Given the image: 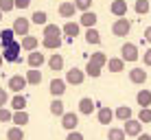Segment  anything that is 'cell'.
I'll use <instances>...</instances> for the list:
<instances>
[{
	"label": "cell",
	"mask_w": 151,
	"mask_h": 140,
	"mask_svg": "<svg viewBox=\"0 0 151 140\" xmlns=\"http://www.w3.org/2000/svg\"><path fill=\"white\" fill-rule=\"evenodd\" d=\"M125 138H127L125 129H118V127H110V131H107V140H125Z\"/></svg>",
	"instance_id": "obj_32"
},
{
	"label": "cell",
	"mask_w": 151,
	"mask_h": 140,
	"mask_svg": "<svg viewBox=\"0 0 151 140\" xmlns=\"http://www.w3.org/2000/svg\"><path fill=\"white\" fill-rule=\"evenodd\" d=\"M129 31H132V22H129L127 18H118L116 22L112 24V33L116 35V37H125V35H129Z\"/></svg>",
	"instance_id": "obj_3"
},
{
	"label": "cell",
	"mask_w": 151,
	"mask_h": 140,
	"mask_svg": "<svg viewBox=\"0 0 151 140\" xmlns=\"http://www.w3.org/2000/svg\"><path fill=\"white\" fill-rule=\"evenodd\" d=\"M96 118H99V123H101V125H110L114 118H116V114H114V110H110V107H99Z\"/></svg>",
	"instance_id": "obj_12"
},
{
	"label": "cell",
	"mask_w": 151,
	"mask_h": 140,
	"mask_svg": "<svg viewBox=\"0 0 151 140\" xmlns=\"http://www.w3.org/2000/svg\"><path fill=\"white\" fill-rule=\"evenodd\" d=\"M27 64H29V68H42L46 64V57L40 50H31L29 57H27Z\"/></svg>",
	"instance_id": "obj_8"
},
{
	"label": "cell",
	"mask_w": 151,
	"mask_h": 140,
	"mask_svg": "<svg viewBox=\"0 0 151 140\" xmlns=\"http://www.w3.org/2000/svg\"><path fill=\"white\" fill-rule=\"evenodd\" d=\"M114 114H116V118L118 121H129V118H132V107L129 105H118L116 110H114Z\"/></svg>",
	"instance_id": "obj_28"
},
{
	"label": "cell",
	"mask_w": 151,
	"mask_h": 140,
	"mask_svg": "<svg viewBox=\"0 0 151 140\" xmlns=\"http://www.w3.org/2000/svg\"><path fill=\"white\" fill-rule=\"evenodd\" d=\"M66 85H68V81H66V79H53L48 90H50V94H53V96H64Z\"/></svg>",
	"instance_id": "obj_13"
},
{
	"label": "cell",
	"mask_w": 151,
	"mask_h": 140,
	"mask_svg": "<svg viewBox=\"0 0 151 140\" xmlns=\"http://www.w3.org/2000/svg\"><path fill=\"white\" fill-rule=\"evenodd\" d=\"M13 121V112L7 107H0V123H11Z\"/></svg>",
	"instance_id": "obj_38"
},
{
	"label": "cell",
	"mask_w": 151,
	"mask_h": 140,
	"mask_svg": "<svg viewBox=\"0 0 151 140\" xmlns=\"http://www.w3.org/2000/svg\"><path fill=\"white\" fill-rule=\"evenodd\" d=\"M20 50H22V44L20 42H13V44H9V46H4V50H2V57H4V61H22V57H20Z\"/></svg>",
	"instance_id": "obj_1"
},
{
	"label": "cell",
	"mask_w": 151,
	"mask_h": 140,
	"mask_svg": "<svg viewBox=\"0 0 151 140\" xmlns=\"http://www.w3.org/2000/svg\"><path fill=\"white\" fill-rule=\"evenodd\" d=\"M75 4H77V9L83 13V11H90L92 9V0H75Z\"/></svg>",
	"instance_id": "obj_40"
},
{
	"label": "cell",
	"mask_w": 151,
	"mask_h": 140,
	"mask_svg": "<svg viewBox=\"0 0 151 140\" xmlns=\"http://www.w3.org/2000/svg\"><path fill=\"white\" fill-rule=\"evenodd\" d=\"M22 50H27V53H31V50H37V46H40V39L35 37V35H24L22 37Z\"/></svg>",
	"instance_id": "obj_18"
},
{
	"label": "cell",
	"mask_w": 151,
	"mask_h": 140,
	"mask_svg": "<svg viewBox=\"0 0 151 140\" xmlns=\"http://www.w3.org/2000/svg\"><path fill=\"white\" fill-rule=\"evenodd\" d=\"M129 81H132L134 85L147 83V70H145V68H132V70H129Z\"/></svg>",
	"instance_id": "obj_9"
},
{
	"label": "cell",
	"mask_w": 151,
	"mask_h": 140,
	"mask_svg": "<svg viewBox=\"0 0 151 140\" xmlns=\"http://www.w3.org/2000/svg\"><path fill=\"white\" fill-rule=\"evenodd\" d=\"M61 31H64V35H68V39H75L77 35H79V31H81V24L79 22H66L64 27H61Z\"/></svg>",
	"instance_id": "obj_17"
},
{
	"label": "cell",
	"mask_w": 151,
	"mask_h": 140,
	"mask_svg": "<svg viewBox=\"0 0 151 140\" xmlns=\"http://www.w3.org/2000/svg\"><path fill=\"white\" fill-rule=\"evenodd\" d=\"M2 15H4V11H0V20H2Z\"/></svg>",
	"instance_id": "obj_48"
},
{
	"label": "cell",
	"mask_w": 151,
	"mask_h": 140,
	"mask_svg": "<svg viewBox=\"0 0 151 140\" xmlns=\"http://www.w3.org/2000/svg\"><path fill=\"white\" fill-rule=\"evenodd\" d=\"M7 103H9V92L0 88V107H7Z\"/></svg>",
	"instance_id": "obj_41"
},
{
	"label": "cell",
	"mask_w": 151,
	"mask_h": 140,
	"mask_svg": "<svg viewBox=\"0 0 151 140\" xmlns=\"http://www.w3.org/2000/svg\"><path fill=\"white\" fill-rule=\"evenodd\" d=\"M29 29H31V20L29 18H15V22H13V31H15V35H29Z\"/></svg>",
	"instance_id": "obj_10"
},
{
	"label": "cell",
	"mask_w": 151,
	"mask_h": 140,
	"mask_svg": "<svg viewBox=\"0 0 151 140\" xmlns=\"http://www.w3.org/2000/svg\"><path fill=\"white\" fill-rule=\"evenodd\" d=\"M138 140H151V136H147V134H140Z\"/></svg>",
	"instance_id": "obj_46"
},
{
	"label": "cell",
	"mask_w": 151,
	"mask_h": 140,
	"mask_svg": "<svg viewBox=\"0 0 151 140\" xmlns=\"http://www.w3.org/2000/svg\"><path fill=\"white\" fill-rule=\"evenodd\" d=\"M142 35H145V39H147V42L151 44V27H147V29H145V33H142Z\"/></svg>",
	"instance_id": "obj_45"
},
{
	"label": "cell",
	"mask_w": 151,
	"mask_h": 140,
	"mask_svg": "<svg viewBox=\"0 0 151 140\" xmlns=\"http://www.w3.org/2000/svg\"><path fill=\"white\" fill-rule=\"evenodd\" d=\"M101 72H103V68L101 66H96V64H92V61H88V66H86V75L88 77H101Z\"/></svg>",
	"instance_id": "obj_35"
},
{
	"label": "cell",
	"mask_w": 151,
	"mask_h": 140,
	"mask_svg": "<svg viewBox=\"0 0 151 140\" xmlns=\"http://www.w3.org/2000/svg\"><path fill=\"white\" fill-rule=\"evenodd\" d=\"M123 129H125V134H127V136L138 138L140 134H142V123H140L138 118H129V121H125Z\"/></svg>",
	"instance_id": "obj_5"
},
{
	"label": "cell",
	"mask_w": 151,
	"mask_h": 140,
	"mask_svg": "<svg viewBox=\"0 0 151 140\" xmlns=\"http://www.w3.org/2000/svg\"><path fill=\"white\" fill-rule=\"evenodd\" d=\"M2 64H4V57H2V53H0V68H2Z\"/></svg>",
	"instance_id": "obj_47"
},
{
	"label": "cell",
	"mask_w": 151,
	"mask_h": 140,
	"mask_svg": "<svg viewBox=\"0 0 151 140\" xmlns=\"http://www.w3.org/2000/svg\"><path fill=\"white\" fill-rule=\"evenodd\" d=\"M27 85H29V81H27V77H22V75H13L11 79L7 81V88L11 92H15V94H20Z\"/></svg>",
	"instance_id": "obj_4"
},
{
	"label": "cell",
	"mask_w": 151,
	"mask_h": 140,
	"mask_svg": "<svg viewBox=\"0 0 151 140\" xmlns=\"http://www.w3.org/2000/svg\"><path fill=\"white\" fill-rule=\"evenodd\" d=\"M86 42L99 46V44H101V33H99L94 27H92V29H86Z\"/></svg>",
	"instance_id": "obj_27"
},
{
	"label": "cell",
	"mask_w": 151,
	"mask_h": 140,
	"mask_svg": "<svg viewBox=\"0 0 151 140\" xmlns=\"http://www.w3.org/2000/svg\"><path fill=\"white\" fill-rule=\"evenodd\" d=\"M27 81H29V85H40L42 83V72H40V68H31V70H27Z\"/></svg>",
	"instance_id": "obj_22"
},
{
	"label": "cell",
	"mask_w": 151,
	"mask_h": 140,
	"mask_svg": "<svg viewBox=\"0 0 151 140\" xmlns=\"http://www.w3.org/2000/svg\"><path fill=\"white\" fill-rule=\"evenodd\" d=\"M77 125H79V114H75V112H66L64 116H61V127H64L66 131H75Z\"/></svg>",
	"instance_id": "obj_7"
},
{
	"label": "cell",
	"mask_w": 151,
	"mask_h": 140,
	"mask_svg": "<svg viewBox=\"0 0 151 140\" xmlns=\"http://www.w3.org/2000/svg\"><path fill=\"white\" fill-rule=\"evenodd\" d=\"M136 103L140 107H149L151 105V92L149 90H140L138 94H136Z\"/></svg>",
	"instance_id": "obj_29"
},
{
	"label": "cell",
	"mask_w": 151,
	"mask_h": 140,
	"mask_svg": "<svg viewBox=\"0 0 151 140\" xmlns=\"http://www.w3.org/2000/svg\"><path fill=\"white\" fill-rule=\"evenodd\" d=\"M31 22L46 27V24H48V15H46V11H33V15H31Z\"/></svg>",
	"instance_id": "obj_31"
},
{
	"label": "cell",
	"mask_w": 151,
	"mask_h": 140,
	"mask_svg": "<svg viewBox=\"0 0 151 140\" xmlns=\"http://www.w3.org/2000/svg\"><path fill=\"white\" fill-rule=\"evenodd\" d=\"M66 140H83V134L81 131H68V136H66Z\"/></svg>",
	"instance_id": "obj_42"
},
{
	"label": "cell",
	"mask_w": 151,
	"mask_h": 140,
	"mask_svg": "<svg viewBox=\"0 0 151 140\" xmlns=\"http://www.w3.org/2000/svg\"><path fill=\"white\" fill-rule=\"evenodd\" d=\"M61 33H64V31L57 27V24H46L44 27V37L46 35H61Z\"/></svg>",
	"instance_id": "obj_37"
},
{
	"label": "cell",
	"mask_w": 151,
	"mask_h": 140,
	"mask_svg": "<svg viewBox=\"0 0 151 140\" xmlns=\"http://www.w3.org/2000/svg\"><path fill=\"white\" fill-rule=\"evenodd\" d=\"M110 11H112V15H116V18H125V15H127V0H112Z\"/></svg>",
	"instance_id": "obj_11"
},
{
	"label": "cell",
	"mask_w": 151,
	"mask_h": 140,
	"mask_svg": "<svg viewBox=\"0 0 151 140\" xmlns=\"http://www.w3.org/2000/svg\"><path fill=\"white\" fill-rule=\"evenodd\" d=\"M94 107H96V103L92 101L90 96H83L79 101V114H83V116H90V114L94 112Z\"/></svg>",
	"instance_id": "obj_16"
},
{
	"label": "cell",
	"mask_w": 151,
	"mask_h": 140,
	"mask_svg": "<svg viewBox=\"0 0 151 140\" xmlns=\"http://www.w3.org/2000/svg\"><path fill=\"white\" fill-rule=\"evenodd\" d=\"M42 46L48 50H57L61 46V35H46V37H42Z\"/></svg>",
	"instance_id": "obj_15"
},
{
	"label": "cell",
	"mask_w": 151,
	"mask_h": 140,
	"mask_svg": "<svg viewBox=\"0 0 151 140\" xmlns=\"http://www.w3.org/2000/svg\"><path fill=\"white\" fill-rule=\"evenodd\" d=\"M31 7V0H15V9H29Z\"/></svg>",
	"instance_id": "obj_43"
},
{
	"label": "cell",
	"mask_w": 151,
	"mask_h": 140,
	"mask_svg": "<svg viewBox=\"0 0 151 140\" xmlns=\"http://www.w3.org/2000/svg\"><path fill=\"white\" fill-rule=\"evenodd\" d=\"M79 11L75 2H61L59 4V15L61 18H75V13Z\"/></svg>",
	"instance_id": "obj_19"
},
{
	"label": "cell",
	"mask_w": 151,
	"mask_h": 140,
	"mask_svg": "<svg viewBox=\"0 0 151 140\" xmlns=\"http://www.w3.org/2000/svg\"><path fill=\"white\" fill-rule=\"evenodd\" d=\"M121 57H123L125 61H129V64H134V61H138V59H140L138 46H136V44H132V42L123 44V46H121Z\"/></svg>",
	"instance_id": "obj_2"
},
{
	"label": "cell",
	"mask_w": 151,
	"mask_h": 140,
	"mask_svg": "<svg viewBox=\"0 0 151 140\" xmlns=\"http://www.w3.org/2000/svg\"><path fill=\"white\" fill-rule=\"evenodd\" d=\"M134 11H136L138 15H147V13H149V0H136Z\"/></svg>",
	"instance_id": "obj_33"
},
{
	"label": "cell",
	"mask_w": 151,
	"mask_h": 140,
	"mask_svg": "<svg viewBox=\"0 0 151 140\" xmlns=\"http://www.w3.org/2000/svg\"><path fill=\"white\" fill-rule=\"evenodd\" d=\"M107 59H110V57H107L105 53H94V55L90 57V61H92V64L101 66V68H105V66H107Z\"/></svg>",
	"instance_id": "obj_34"
},
{
	"label": "cell",
	"mask_w": 151,
	"mask_h": 140,
	"mask_svg": "<svg viewBox=\"0 0 151 140\" xmlns=\"http://www.w3.org/2000/svg\"><path fill=\"white\" fill-rule=\"evenodd\" d=\"M13 9H15V0H0V11L9 13V11H13Z\"/></svg>",
	"instance_id": "obj_39"
},
{
	"label": "cell",
	"mask_w": 151,
	"mask_h": 140,
	"mask_svg": "<svg viewBox=\"0 0 151 140\" xmlns=\"http://www.w3.org/2000/svg\"><path fill=\"white\" fill-rule=\"evenodd\" d=\"M0 42H2V46H9V44L15 42V31H13V27L0 31Z\"/></svg>",
	"instance_id": "obj_23"
},
{
	"label": "cell",
	"mask_w": 151,
	"mask_h": 140,
	"mask_svg": "<svg viewBox=\"0 0 151 140\" xmlns=\"http://www.w3.org/2000/svg\"><path fill=\"white\" fill-rule=\"evenodd\" d=\"M48 68L50 70H61V68H64V57H61L59 53H53V57H50V59H48Z\"/></svg>",
	"instance_id": "obj_30"
},
{
	"label": "cell",
	"mask_w": 151,
	"mask_h": 140,
	"mask_svg": "<svg viewBox=\"0 0 151 140\" xmlns=\"http://www.w3.org/2000/svg\"><path fill=\"white\" fill-rule=\"evenodd\" d=\"M138 121L142 123V125L151 123V110H149V107H140V112H138Z\"/></svg>",
	"instance_id": "obj_36"
},
{
	"label": "cell",
	"mask_w": 151,
	"mask_h": 140,
	"mask_svg": "<svg viewBox=\"0 0 151 140\" xmlns=\"http://www.w3.org/2000/svg\"><path fill=\"white\" fill-rule=\"evenodd\" d=\"M31 121V116H29V112L27 110H18V112H13V125H18V127H24L27 123Z\"/></svg>",
	"instance_id": "obj_21"
},
{
	"label": "cell",
	"mask_w": 151,
	"mask_h": 140,
	"mask_svg": "<svg viewBox=\"0 0 151 140\" xmlns=\"http://www.w3.org/2000/svg\"><path fill=\"white\" fill-rule=\"evenodd\" d=\"M50 114H53V116H64V114H66V110H64V101H61L59 96H55L53 103H50Z\"/></svg>",
	"instance_id": "obj_25"
},
{
	"label": "cell",
	"mask_w": 151,
	"mask_h": 140,
	"mask_svg": "<svg viewBox=\"0 0 151 140\" xmlns=\"http://www.w3.org/2000/svg\"><path fill=\"white\" fill-rule=\"evenodd\" d=\"M142 59H145V66H151V48H147V50H145Z\"/></svg>",
	"instance_id": "obj_44"
},
{
	"label": "cell",
	"mask_w": 151,
	"mask_h": 140,
	"mask_svg": "<svg viewBox=\"0 0 151 140\" xmlns=\"http://www.w3.org/2000/svg\"><path fill=\"white\" fill-rule=\"evenodd\" d=\"M125 64H127V61H125L123 57H110V59H107V68H110V72H123Z\"/></svg>",
	"instance_id": "obj_20"
},
{
	"label": "cell",
	"mask_w": 151,
	"mask_h": 140,
	"mask_svg": "<svg viewBox=\"0 0 151 140\" xmlns=\"http://www.w3.org/2000/svg\"><path fill=\"white\" fill-rule=\"evenodd\" d=\"M9 105H11V110H13V112H18V110H27V96L15 94L11 101H9Z\"/></svg>",
	"instance_id": "obj_24"
},
{
	"label": "cell",
	"mask_w": 151,
	"mask_h": 140,
	"mask_svg": "<svg viewBox=\"0 0 151 140\" xmlns=\"http://www.w3.org/2000/svg\"><path fill=\"white\" fill-rule=\"evenodd\" d=\"M66 81H68L70 85H81L83 81H86V70L81 68H70L66 72Z\"/></svg>",
	"instance_id": "obj_6"
},
{
	"label": "cell",
	"mask_w": 151,
	"mask_h": 140,
	"mask_svg": "<svg viewBox=\"0 0 151 140\" xmlns=\"http://www.w3.org/2000/svg\"><path fill=\"white\" fill-rule=\"evenodd\" d=\"M7 140H24V127H9L7 129Z\"/></svg>",
	"instance_id": "obj_26"
},
{
	"label": "cell",
	"mask_w": 151,
	"mask_h": 140,
	"mask_svg": "<svg viewBox=\"0 0 151 140\" xmlns=\"http://www.w3.org/2000/svg\"><path fill=\"white\" fill-rule=\"evenodd\" d=\"M96 20H99V15L94 11H83L81 18H79V24L86 29H92V27H96Z\"/></svg>",
	"instance_id": "obj_14"
}]
</instances>
